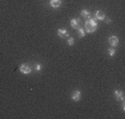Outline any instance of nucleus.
Segmentation results:
<instances>
[{
  "label": "nucleus",
  "instance_id": "nucleus-1",
  "mask_svg": "<svg viewBox=\"0 0 125 119\" xmlns=\"http://www.w3.org/2000/svg\"><path fill=\"white\" fill-rule=\"evenodd\" d=\"M84 27H85V28H84L85 32L93 33L97 29L96 19H94V18H89V19H86V20H85V22H84Z\"/></svg>",
  "mask_w": 125,
  "mask_h": 119
},
{
  "label": "nucleus",
  "instance_id": "nucleus-2",
  "mask_svg": "<svg viewBox=\"0 0 125 119\" xmlns=\"http://www.w3.org/2000/svg\"><path fill=\"white\" fill-rule=\"evenodd\" d=\"M19 71L23 75H30L32 72V69H31V67L27 64H22L19 68Z\"/></svg>",
  "mask_w": 125,
  "mask_h": 119
},
{
  "label": "nucleus",
  "instance_id": "nucleus-3",
  "mask_svg": "<svg viewBox=\"0 0 125 119\" xmlns=\"http://www.w3.org/2000/svg\"><path fill=\"white\" fill-rule=\"evenodd\" d=\"M81 97H82V93L80 90H74L73 93H71V98L73 101H79L81 100Z\"/></svg>",
  "mask_w": 125,
  "mask_h": 119
},
{
  "label": "nucleus",
  "instance_id": "nucleus-4",
  "mask_svg": "<svg viewBox=\"0 0 125 119\" xmlns=\"http://www.w3.org/2000/svg\"><path fill=\"white\" fill-rule=\"evenodd\" d=\"M109 43L111 45V47L115 48V47H117V45L120 43V40H118V38L116 36H111L109 38Z\"/></svg>",
  "mask_w": 125,
  "mask_h": 119
},
{
  "label": "nucleus",
  "instance_id": "nucleus-5",
  "mask_svg": "<svg viewBox=\"0 0 125 119\" xmlns=\"http://www.w3.org/2000/svg\"><path fill=\"white\" fill-rule=\"evenodd\" d=\"M114 96H115V99L118 101H124V93L122 90H115L114 91Z\"/></svg>",
  "mask_w": 125,
  "mask_h": 119
},
{
  "label": "nucleus",
  "instance_id": "nucleus-6",
  "mask_svg": "<svg viewBox=\"0 0 125 119\" xmlns=\"http://www.w3.org/2000/svg\"><path fill=\"white\" fill-rule=\"evenodd\" d=\"M58 36H59V38H61V39L69 38V32L66 29H59V30H58Z\"/></svg>",
  "mask_w": 125,
  "mask_h": 119
},
{
  "label": "nucleus",
  "instance_id": "nucleus-7",
  "mask_svg": "<svg viewBox=\"0 0 125 119\" xmlns=\"http://www.w3.org/2000/svg\"><path fill=\"white\" fill-rule=\"evenodd\" d=\"M70 25H71V27H72L73 29H76V30H78V29L80 28V25H81L80 19H76V18H74V19H72L70 21Z\"/></svg>",
  "mask_w": 125,
  "mask_h": 119
},
{
  "label": "nucleus",
  "instance_id": "nucleus-8",
  "mask_svg": "<svg viewBox=\"0 0 125 119\" xmlns=\"http://www.w3.org/2000/svg\"><path fill=\"white\" fill-rule=\"evenodd\" d=\"M94 19H96V20H104L106 18L105 17V13H104L103 11H100V10H97V11H95V13H94Z\"/></svg>",
  "mask_w": 125,
  "mask_h": 119
},
{
  "label": "nucleus",
  "instance_id": "nucleus-9",
  "mask_svg": "<svg viewBox=\"0 0 125 119\" xmlns=\"http://www.w3.org/2000/svg\"><path fill=\"white\" fill-rule=\"evenodd\" d=\"M62 1L61 0H50V6L52 8H59L61 6Z\"/></svg>",
  "mask_w": 125,
  "mask_h": 119
},
{
  "label": "nucleus",
  "instance_id": "nucleus-10",
  "mask_svg": "<svg viewBox=\"0 0 125 119\" xmlns=\"http://www.w3.org/2000/svg\"><path fill=\"white\" fill-rule=\"evenodd\" d=\"M81 16H82L83 18L89 19V18H91V12L89 11V10H86V9H83L82 11H81Z\"/></svg>",
  "mask_w": 125,
  "mask_h": 119
},
{
  "label": "nucleus",
  "instance_id": "nucleus-11",
  "mask_svg": "<svg viewBox=\"0 0 125 119\" xmlns=\"http://www.w3.org/2000/svg\"><path fill=\"white\" fill-rule=\"evenodd\" d=\"M107 53H109L110 57H114V56H115V53H116V51H115V49H114L113 47H111V48H109V49H107Z\"/></svg>",
  "mask_w": 125,
  "mask_h": 119
},
{
  "label": "nucleus",
  "instance_id": "nucleus-12",
  "mask_svg": "<svg viewBox=\"0 0 125 119\" xmlns=\"http://www.w3.org/2000/svg\"><path fill=\"white\" fill-rule=\"evenodd\" d=\"M78 32H79V36H80L81 38L85 37V30H84L83 28H79V29H78Z\"/></svg>",
  "mask_w": 125,
  "mask_h": 119
},
{
  "label": "nucleus",
  "instance_id": "nucleus-13",
  "mask_svg": "<svg viewBox=\"0 0 125 119\" xmlns=\"http://www.w3.org/2000/svg\"><path fill=\"white\" fill-rule=\"evenodd\" d=\"M68 45L70 46V47H72V46L74 45V39L72 38V37H69L68 38Z\"/></svg>",
  "mask_w": 125,
  "mask_h": 119
},
{
  "label": "nucleus",
  "instance_id": "nucleus-14",
  "mask_svg": "<svg viewBox=\"0 0 125 119\" xmlns=\"http://www.w3.org/2000/svg\"><path fill=\"white\" fill-rule=\"evenodd\" d=\"M34 68H35V70H37V71H41V69H42V66H41L40 64H37Z\"/></svg>",
  "mask_w": 125,
  "mask_h": 119
},
{
  "label": "nucleus",
  "instance_id": "nucleus-15",
  "mask_svg": "<svg viewBox=\"0 0 125 119\" xmlns=\"http://www.w3.org/2000/svg\"><path fill=\"white\" fill-rule=\"evenodd\" d=\"M104 20H105L106 24H111V22H112V20L110 19V18H107V19H104Z\"/></svg>",
  "mask_w": 125,
  "mask_h": 119
}]
</instances>
